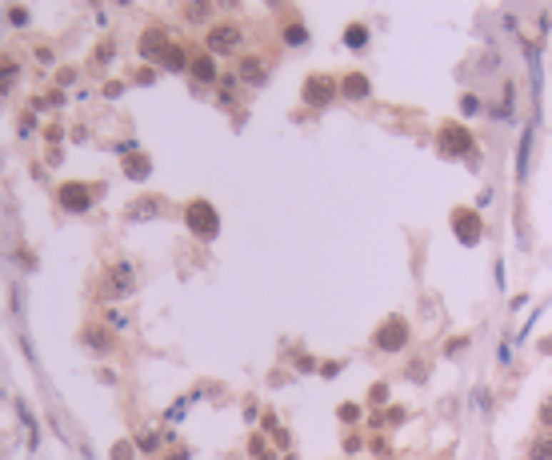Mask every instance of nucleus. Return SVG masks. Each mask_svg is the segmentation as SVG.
Here are the masks:
<instances>
[{
  "mask_svg": "<svg viewBox=\"0 0 552 460\" xmlns=\"http://www.w3.org/2000/svg\"><path fill=\"white\" fill-rule=\"evenodd\" d=\"M184 225L201 240H212V236L221 232V216H216V208L209 200H192V205H184Z\"/></svg>",
  "mask_w": 552,
  "mask_h": 460,
  "instance_id": "obj_1",
  "label": "nucleus"
},
{
  "mask_svg": "<svg viewBox=\"0 0 552 460\" xmlns=\"http://www.w3.org/2000/svg\"><path fill=\"white\" fill-rule=\"evenodd\" d=\"M436 148L444 156H472L476 153V140H472V133L464 124H444L441 133H436Z\"/></svg>",
  "mask_w": 552,
  "mask_h": 460,
  "instance_id": "obj_2",
  "label": "nucleus"
},
{
  "mask_svg": "<svg viewBox=\"0 0 552 460\" xmlns=\"http://www.w3.org/2000/svg\"><path fill=\"white\" fill-rule=\"evenodd\" d=\"M341 92V84L332 81V76H324V72H316V76H308L304 81V104H312V108H324V104L332 101Z\"/></svg>",
  "mask_w": 552,
  "mask_h": 460,
  "instance_id": "obj_3",
  "label": "nucleus"
},
{
  "mask_svg": "<svg viewBox=\"0 0 552 460\" xmlns=\"http://www.w3.org/2000/svg\"><path fill=\"white\" fill-rule=\"evenodd\" d=\"M404 344H408V324L401 317H392L388 324H381V332H376V348L381 352H401Z\"/></svg>",
  "mask_w": 552,
  "mask_h": 460,
  "instance_id": "obj_4",
  "label": "nucleus"
},
{
  "mask_svg": "<svg viewBox=\"0 0 552 460\" xmlns=\"http://www.w3.org/2000/svg\"><path fill=\"white\" fill-rule=\"evenodd\" d=\"M169 48H172V44H169V36H164L161 24H149V29L141 32V56H144V61H152V64L164 61V52H169Z\"/></svg>",
  "mask_w": 552,
  "mask_h": 460,
  "instance_id": "obj_5",
  "label": "nucleus"
},
{
  "mask_svg": "<svg viewBox=\"0 0 552 460\" xmlns=\"http://www.w3.org/2000/svg\"><path fill=\"white\" fill-rule=\"evenodd\" d=\"M61 208H69V213H89L92 208V188L81 184V180L61 184Z\"/></svg>",
  "mask_w": 552,
  "mask_h": 460,
  "instance_id": "obj_6",
  "label": "nucleus"
},
{
  "mask_svg": "<svg viewBox=\"0 0 552 460\" xmlns=\"http://www.w3.org/2000/svg\"><path fill=\"white\" fill-rule=\"evenodd\" d=\"M452 228H456V236H461V245H476L481 240V216L472 213V208H456L452 213Z\"/></svg>",
  "mask_w": 552,
  "mask_h": 460,
  "instance_id": "obj_7",
  "label": "nucleus"
},
{
  "mask_svg": "<svg viewBox=\"0 0 552 460\" xmlns=\"http://www.w3.org/2000/svg\"><path fill=\"white\" fill-rule=\"evenodd\" d=\"M209 48L212 52L241 48V29H236V24H212V29H209Z\"/></svg>",
  "mask_w": 552,
  "mask_h": 460,
  "instance_id": "obj_8",
  "label": "nucleus"
},
{
  "mask_svg": "<svg viewBox=\"0 0 552 460\" xmlns=\"http://www.w3.org/2000/svg\"><path fill=\"white\" fill-rule=\"evenodd\" d=\"M132 285H136V272H132V265H116L109 272V297H129Z\"/></svg>",
  "mask_w": 552,
  "mask_h": 460,
  "instance_id": "obj_9",
  "label": "nucleus"
},
{
  "mask_svg": "<svg viewBox=\"0 0 552 460\" xmlns=\"http://www.w3.org/2000/svg\"><path fill=\"white\" fill-rule=\"evenodd\" d=\"M161 208H164L161 196H141V200H132V205L124 208V216H129V220H152Z\"/></svg>",
  "mask_w": 552,
  "mask_h": 460,
  "instance_id": "obj_10",
  "label": "nucleus"
},
{
  "mask_svg": "<svg viewBox=\"0 0 552 460\" xmlns=\"http://www.w3.org/2000/svg\"><path fill=\"white\" fill-rule=\"evenodd\" d=\"M341 92L344 96H348V101H364V96H368V76H364V72H348V76H344L341 81Z\"/></svg>",
  "mask_w": 552,
  "mask_h": 460,
  "instance_id": "obj_11",
  "label": "nucleus"
},
{
  "mask_svg": "<svg viewBox=\"0 0 552 460\" xmlns=\"http://www.w3.org/2000/svg\"><path fill=\"white\" fill-rule=\"evenodd\" d=\"M528 460H552V432H541V436L528 440V449H524Z\"/></svg>",
  "mask_w": 552,
  "mask_h": 460,
  "instance_id": "obj_12",
  "label": "nucleus"
},
{
  "mask_svg": "<svg viewBox=\"0 0 552 460\" xmlns=\"http://www.w3.org/2000/svg\"><path fill=\"white\" fill-rule=\"evenodd\" d=\"M124 173L132 176V180H144V176L152 173V164L144 153H124Z\"/></svg>",
  "mask_w": 552,
  "mask_h": 460,
  "instance_id": "obj_13",
  "label": "nucleus"
},
{
  "mask_svg": "<svg viewBox=\"0 0 552 460\" xmlns=\"http://www.w3.org/2000/svg\"><path fill=\"white\" fill-rule=\"evenodd\" d=\"M192 76L201 84H212L216 81V61H212V56H196V61H192Z\"/></svg>",
  "mask_w": 552,
  "mask_h": 460,
  "instance_id": "obj_14",
  "label": "nucleus"
},
{
  "mask_svg": "<svg viewBox=\"0 0 552 460\" xmlns=\"http://www.w3.org/2000/svg\"><path fill=\"white\" fill-rule=\"evenodd\" d=\"M164 68H169V72H184V68H192V64H189V52H184V48H176V44H172V48L169 52H164Z\"/></svg>",
  "mask_w": 552,
  "mask_h": 460,
  "instance_id": "obj_15",
  "label": "nucleus"
},
{
  "mask_svg": "<svg viewBox=\"0 0 552 460\" xmlns=\"http://www.w3.org/2000/svg\"><path fill=\"white\" fill-rule=\"evenodd\" d=\"M241 76L249 84H261L264 81V64L256 61V56H244V61H241Z\"/></svg>",
  "mask_w": 552,
  "mask_h": 460,
  "instance_id": "obj_16",
  "label": "nucleus"
},
{
  "mask_svg": "<svg viewBox=\"0 0 552 460\" xmlns=\"http://www.w3.org/2000/svg\"><path fill=\"white\" fill-rule=\"evenodd\" d=\"M84 344H89L92 352H109L112 337H109V332H101V328H89V332H84Z\"/></svg>",
  "mask_w": 552,
  "mask_h": 460,
  "instance_id": "obj_17",
  "label": "nucleus"
},
{
  "mask_svg": "<svg viewBox=\"0 0 552 460\" xmlns=\"http://www.w3.org/2000/svg\"><path fill=\"white\" fill-rule=\"evenodd\" d=\"M344 44H348V48H364V44H368V29H364V24H348V29H344Z\"/></svg>",
  "mask_w": 552,
  "mask_h": 460,
  "instance_id": "obj_18",
  "label": "nucleus"
},
{
  "mask_svg": "<svg viewBox=\"0 0 552 460\" xmlns=\"http://www.w3.org/2000/svg\"><path fill=\"white\" fill-rule=\"evenodd\" d=\"M16 64H9V61H0V96H4V92H12V84H16Z\"/></svg>",
  "mask_w": 552,
  "mask_h": 460,
  "instance_id": "obj_19",
  "label": "nucleus"
},
{
  "mask_svg": "<svg viewBox=\"0 0 552 460\" xmlns=\"http://www.w3.org/2000/svg\"><path fill=\"white\" fill-rule=\"evenodd\" d=\"M212 4H184V21H209Z\"/></svg>",
  "mask_w": 552,
  "mask_h": 460,
  "instance_id": "obj_20",
  "label": "nucleus"
},
{
  "mask_svg": "<svg viewBox=\"0 0 552 460\" xmlns=\"http://www.w3.org/2000/svg\"><path fill=\"white\" fill-rule=\"evenodd\" d=\"M16 409H21V424H24V429H29V444H36V424H32V412H29V404H24V400H21Z\"/></svg>",
  "mask_w": 552,
  "mask_h": 460,
  "instance_id": "obj_21",
  "label": "nucleus"
},
{
  "mask_svg": "<svg viewBox=\"0 0 552 460\" xmlns=\"http://www.w3.org/2000/svg\"><path fill=\"white\" fill-rule=\"evenodd\" d=\"M304 36H308V32H304L301 24H288V29H284V41L288 44H304Z\"/></svg>",
  "mask_w": 552,
  "mask_h": 460,
  "instance_id": "obj_22",
  "label": "nucleus"
},
{
  "mask_svg": "<svg viewBox=\"0 0 552 460\" xmlns=\"http://www.w3.org/2000/svg\"><path fill=\"white\" fill-rule=\"evenodd\" d=\"M161 449V436L156 432H141V452H156Z\"/></svg>",
  "mask_w": 552,
  "mask_h": 460,
  "instance_id": "obj_23",
  "label": "nucleus"
},
{
  "mask_svg": "<svg viewBox=\"0 0 552 460\" xmlns=\"http://www.w3.org/2000/svg\"><path fill=\"white\" fill-rule=\"evenodd\" d=\"M9 24H12V29H24V24H29V12H24V9H9Z\"/></svg>",
  "mask_w": 552,
  "mask_h": 460,
  "instance_id": "obj_24",
  "label": "nucleus"
},
{
  "mask_svg": "<svg viewBox=\"0 0 552 460\" xmlns=\"http://www.w3.org/2000/svg\"><path fill=\"white\" fill-rule=\"evenodd\" d=\"M528 148H532V133H524V144H521V176L528 173Z\"/></svg>",
  "mask_w": 552,
  "mask_h": 460,
  "instance_id": "obj_25",
  "label": "nucleus"
},
{
  "mask_svg": "<svg viewBox=\"0 0 552 460\" xmlns=\"http://www.w3.org/2000/svg\"><path fill=\"white\" fill-rule=\"evenodd\" d=\"M341 420H361V404H341Z\"/></svg>",
  "mask_w": 552,
  "mask_h": 460,
  "instance_id": "obj_26",
  "label": "nucleus"
},
{
  "mask_svg": "<svg viewBox=\"0 0 552 460\" xmlns=\"http://www.w3.org/2000/svg\"><path fill=\"white\" fill-rule=\"evenodd\" d=\"M408 377L412 380H424V377H428V364H424V360H416V364L408 368Z\"/></svg>",
  "mask_w": 552,
  "mask_h": 460,
  "instance_id": "obj_27",
  "label": "nucleus"
},
{
  "mask_svg": "<svg viewBox=\"0 0 552 460\" xmlns=\"http://www.w3.org/2000/svg\"><path fill=\"white\" fill-rule=\"evenodd\" d=\"M52 61H56L52 48H49V44H41V48H36V64H52Z\"/></svg>",
  "mask_w": 552,
  "mask_h": 460,
  "instance_id": "obj_28",
  "label": "nucleus"
},
{
  "mask_svg": "<svg viewBox=\"0 0 552 460\" xmlns=\"http://www.w3.org/2000/svg\"><path fill=\"white\" fill-rule=\"evenodd\" d=\"M109 61H112V44L104 41L101 48H96V64H109Z\"/></svg>",
  "mask_w": 552,
  "mask_h": 460,
  "instance_id": "obj_29",
  "label": "nucleus"
},
{
  "mask_svg": "<svg viewBox=\"0 0 552 460\" xmlns=\"http://www.w3.org/2000/svg\"><path fill=\"white\" fill-rule=\"evenodd\" d=\"M464 344H468V340L456 337V340H448V344H444V352H448V357H452V352H464Z\"/></svg>",
  "mask_w": 552,
  "mask_h": 460,
  "instance_id": "obj_30",
  "label": "nucleus"
},
{
  "mask_svg": "<svg viewBox=\"0 0 552 460\" xmlns=\"http://www.w3.org/2000/svg\"><path fill=\"white\" fill-rule=\"evenodd\" d=\"M129 456H132V449H129V444H124V440H121V444L112 449V460H129Z\"/></svg>",
  "mask_w": 552,
  "mask_h": 460,
  "instance_id": "obj_31",
  "label": "nucleus"
},
{
  "mask_svg": "<svg viewBox=\"0 0 552 460\" xmlns=\"http://www.w3.org/2000/svg\"><path fill=\"white\" fill-rule=\"evenodd\" d=\"M541 420H544V424H552V400H544V404H541Z\"/></svg>",
  "mask_w": 552,
  "mask_h": 460,
  "instance_id": "obj_32",
  "label": "nucleus"
},
{
  "mask_svg": "<svg viewBox=\"0 0 552 460\" xmlns=\"http://www.w3.org/2000/svg\"><path fill=\"white\" fill-rule=\"evenodd\" d=\"M169 460H189V452H184V449H181V452H172V456H169Z\"/></svg>",
  "mask_w": 552,
  "mask_h": 460,
  "instance_id": "obj_33",
  "label": "nucleus"
}]
</instances>
